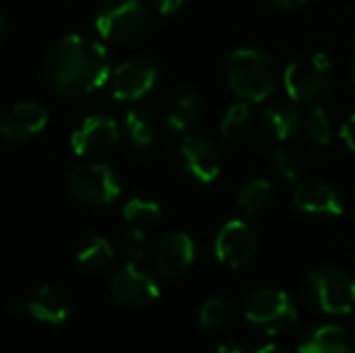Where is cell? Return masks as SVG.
I'll return each mask as SVG.
<instances>
[{
	"instance_id": "3957f363",
	"label": "cell",
	"mask_w": 355,
	"mask_h": 353,
	"mask_svg": "<svg viewBox=\"0 0 355 353\" xmlns=\"http://www.w3.org/2000/svg\"><path fill=\"white\" fill-rule=\"evenodd\" d=\"M333 77L335 67L327 54L304 52L287 64L283 85L293 102H314L329 92Z\"/></svg>"
},
{
	"instance_id": "52a82bcc",
	"label": "cell",
	"mask_w": 355,
	"mask_h": 353,
	"mask_svg": "<svg viewBox=\"0 0 355 353\" xmlns=\"http://www.w3.org/2000/svg\"><path fill=\"white\" fill-rule=\"evenodd\" d=\"M67 185L75 200L94 208L112 204L121 193V183L116 173L110 166L98 162L75 166L69 175Z\"/></svg>"
},
{
	"instance_id": "6da1fadb",
	"label": "cell",
	"mask_w": 355,
	"mask_h": 353,
	"mask_svg": "<svg viewBox=\"0 0 355 353\" xmlns=\"http://www.w3.org/2000/svg\"><path fill=\"white\" fill-rule=\"evenodd\" d=\"M108 50L85 35L69 33L60 37L46 54L44 79L60 96H85L108 83Z\"/></svg>"
},
{
	"instance_id": "d590c367",
	"label": "cell",
	"mask_w": 355,
	"mask_h": 353,
	"mask_svg": "<svg viewBox=\"0 0 355 353\" xmlns=\"http://www.w3.org/2000/svg\"><path fill=\"white\" fill-rule=\"evenodd\" d=\"M0 121H2V114H0Z\"/></svg>"
},
{
	"instance_id": "4dcf8cb0",
	"label": "cell",
	"mask_w": 355,
	"mask_h": 353,
	"mask_svg": "<svg viewBox=\"0 0 355 353\" xmlns=\"http://www.w3.org/2000/svg\"><path fill=\"white\" fill-rule=\"evenodd\" d=\"M272 6H277V8H281V10H291V8H297V6H302L304 2H308V0H268Z\"/></svg>"
},
{
	"instance_id": "5b68a950",
	"label": "cell",
	"mask_w": 355,
	"mask_h": 353,
	"mask_svg": "<svg viewBox=\"0 0 355 353\" xmlns=\"http://www.w3.org/2000/svg\"><path fill=\"white\" fill-rule=\"evenodd\" d=\"M308 289L314 304L335 316H345L355 310V279L341 268H316L308 277Z\"/></svg>"
},
{
	"instance_id": "ffe728a7",
	"label": "cell",
	"mask_w": 355,
	"mask_h": 353,
	"mask_svg": "<svg viewBox=\"0 0 355 353\" xmlns=\"http://www.w3.org/2000/svg\"><path fill=\"white\" fill-rule=\"evenodd\" d=\"M200 114H202V98L196 92H185L173 102L166 117V125L173 131H185L200 119Z\"/></svg>"
},
{
	"instance_id": "9c48e42d",
	"label": "cell",
	"mask_w": 355,
	"mask_h": 353,
	"mask_svg": "<svg viewBox=\"0 0 355 353\" xmlns=\"http://www.w3.org/2000/svg\"><path fill=\"white\" fill-rule=\"evenodd\" d=\"M158 81V67L150 58H129L108 77L110 96L119 102H135L148 96Z\"/></svg>"
},
{
	"instance_id": "8fae6325",
	"label": "cell",
	"mask_w": 355,
	"mask_h": 353,
	"mask_svg": "<svg viewBox=\"0 0 355 353\" xmlns=\"http://www.w3.org/2000/svg\"><path fill=\"white\" fill-rule=\"evenodd\" d=\"M110 291L116 302L131 308H144L160 295L158 281L135 262L125 264L110 277Z\"/></svg>"
},
{
	"instance_id": "7402d4cb",
	"label": "cell",
	"mask_w": 355,
	"mask_h": 353,
	"mask_svg": "<svg viewBox=\"0 0 355 353\" xmlns=\"http://www.w3.org/2000/svg\"><path fill=\"white\" fill-rule=\"evenodd\" d=\"M112 258H114V250H112L110 241L100 235L85 239L77 252V262L87 270H100V268L108 266L112 262Z\"/></svg>"
},
{
	"instance_id": "ac0fdd59",
	"label": "cell",
	"mask_w": 355,
	"mask_h": 353,
	"mask_svg": "<svg viewBox=\"0 0 355 353\" xmlns=\"http://www.w3.org/2000/svg\"><path fill=\"white\" fill-rule=\"evenodd\" d=\"M300 353H354V343L345 329L322 325L308 333L300 345Z\"/></svg>"
},
{
	"instance_id": "7c38bea8",
	"label": "cell",
	"mask_w": 355,
	"mask_h": 353,
	"mask_svg": "<svg viewBox=\"0 0 355 353\" xmlns=\"http://www.w3.org/2000/svg\"><path fill=\"white\" fill-rule=\"evenodd\" d=\"M181 164L191 179L198 183H212L218 179L223 158L214 141L200 135H185L179 144Z\"/></svg>"
},
{
	"instance_id": "5bb4252c",
	"label": "cell",
	"mask_w": 355,
	"mask_h": 353,
	"mask_svg": "<svg viewBox=\"0 0 355 353\" xmlns=\"http://www.w3.org/2000/svg\"><path fill=\"white\" fill-rule=\"evenodd\" d=\"M193 260H196V243L187 233L181 231L166 235L158 243L154 254L156 268L168 279H177L183 273H187Z\"/></svg>"
},
{
	"instance_id": "d6986e66",
	"label": "cell",
	"mask_w": 355,
	"mask_h": 353,
	"mask_svg": "<svg viewBox=\"0 0 355 353\" xmlns=\"http://www.w3.org/2000/svg\"><path fill=\"white\" fill-rule=\"evenodd\" d=\"M256 127V119H254V110L250 102H237L233 104L225 119L220 121V135L227 141H241L245 139Z\"/></svg>"
},
{
	"instance_id": "d6a6232c",
	"label": "cell",
	"mask_w": 355,
	"mask_h": 353,
	"mask_svg": "<svg viewBox=\"0 0 355 353\" xmlns=\"http://www.w3.org/2000/svg\"><path fill=\"white\" fill-rule=\"evenodd\" d=\"M254 353H291L289 350H285V347H281V345H275V343H268V345H264V347H260L258 352Z\"/></svg>"
},
{
	"instance_id": "277c9868",
	"label": "cell",
	"mask_w": 355,
	"mask_h": 353,
	"mask_svg": "<svg viewBox=\"0 0 355 353\" xmlns=\"http://www.w3.org/2000/svg\"><path fill=\"white\" fill-rule=\"evenodd\" d=\"M245 320L264 335H281L297 322L295 302L281 289H260L245 304Z\"/></svg>"
},
{
	"instance_id": "f546056e",
	"label": "cell",
	"mask_w": 355,
	"mask_h": 353,
	"mask_svg": "<svg viewBox=\"0 0 355 353\" xmlns=\"http://www.w3.org/2000/svg\"><path fill=\"white\" fill-rule=\"evenodd\" d=\"M150 2L160 15H175L183 8L185 0H150Z\"/></svg>"
},
{
	"instance_id": "484cf974",
	"label": "cell",
	"mask_w": 355,
	"mask_h": 353,
	"mask_svg": "<svg viewBox=\"0 0 355 353\" xmlns=\"http://www.w3.org/2000/svg\"><path fill=\"white\" fill-rule=\"evenodd\" d=\"M123 216L127 223H131L135 227H146V225H154L162 218V208L154 200L131 198L123 208Z\"/></svg>"
},
{
	"instance_id": "83f0119b",
	"label": "cell",
	"mask_w": 355,
	"mask_h": 353,
	"mask_svg": "<svg viewBox=\"0 0 355 353\" xmlns=\"http://www.w3.org/2000/svg\"><path fill=\"white\" fill-rule=\"evenodd\" d=\"M146 246H148V237L146 233L141 231V227H135L131 231H127L123 237H121V254L129 260V262H137L144 258L146 254Z\"/></svg>"
},
{
	"instance_id": "4fadbf2b",
	"label": "cell",
	"mask_w": 355,
	"mask_h": 353,
	"mask_svg": "<svg viewBox=\"0 0 355 353\" xmlns=\"http://www.w3.org/2000/svg\"><path fill=\"white\" fill-rule=\"evenodd\" d=\"M293 204L300 212L310 216H322V218H335L341 216L345 210L343 196L335 185L320 179H308L300 181L293 191Z\"/></svg>"
},
{
	"instance_id": "836d02e7",
	"label": "cell",
	"mask_w": 355,
	"mask_h": 353,
	"mask_svg": "<svg viewBox=\"0 0 355 353\" xmlns=\"http://www.w3.org/2000/svg\"><path fill=\"white\" fill-rule=\"evenodd\" d=\"M4 35H6V23H4V19H2V15H0V42H2Z\"/></svg>"
},
{
	"instance_id": "cb8c5ba5",
	"label": "cell",
	"mask_w": 355,
	"mask_h": 353,
	"mask_svg": "<svg viewBox=\"0 0 355 353\" xmlns=\"http://www.w3.org/2000/svg\"><path fill=\"white\" fill-rule=\"evenodd\" d=\"M302 129L306 137L316 146H327L333 139V121L324 106H312L304 117Z\"/></svg>"
},
{
	"instance_id": "1f68e13d",
	"label": "cell",
	"mask_w": 355,
	"mask_h": 353,
	"mask_svg": "<svg viewBox=\"0 0 355 353\" xmlns=\"http://www.w3.org/2000/svg\"><path fill=\"white\" fill-rule=\"evenodd\" d=\"M216 353H245V350L239 345V343H235V341H229V343H223Z\"/></svg>"
},
{
	"instance_id": "e575fe53",
	"label": "cell",
	"mask_w": 355,
	"mask_h": 353,
	"mask_svg": "<svg viewBox=\"0 0 355 353\" xmlns=\"http://www.w3.org/2000/svg\"><path fill=\"white\" fill-rule=\"evenodd\" d=\"M352 79H354V83H355V58H354V62H352Z\"/></svg>"
},
{
	"instance_id": "f1b7e54d",
	"label": "cell",
	"mask_w": 355,
	"mask_h": 353,
	"mask_svg": "<svg viewBox=\"0 0 355 353\" xmlns=\"http://www.w3.org/2000/svg\"><path fill=\"white\" fill-rule=\"evenodd\" d=\"M339 137L343 139V144H345L352 152H355V112L354 114H349V117L345 119V123L341 125Z\"/></svg>"
},
{
	"instance_id": "30bf717a",
	"label": "cell",
	"mask_w": 355,
	"mask_h": 353,
	"mask_svg": "<svg viewBox=\"0 0 355 353\" xmlns=\"http://www.w3.org/2000/svg\"><path fill=\"white\" fill-rule=\"evenodd\" d=\"M119 139L121 129L114 119L106 114H92L71 133V148L79 156L98 158L108 154Z\"/></svg>"
},
{
	"instance_id": "7a4b0ae2",
	"label": "cell",
	"mask_w": 355,
	"mask_h": 353,
	"mask_svg": "<svg viewBox=\"0 0 355 353\" xmlns=\"http://www.w3.org/2000/svg\"><path fill=\"white\" fill-rule=\"evenodd\" d=\"M231 92L245 102H262L279 87L281 73L275 58L260 48H237L225 60Z\"/></svg>"
},
{
	"instance_id": "e0dca14e",
	"label": "cell",
	"mask_w": 355,
	"mask_h": 353,
	"mask_svg": "<svg viewBox=\"0 0 355 353\" xmlns=\"http://www.w3.org/2000/svg\"><path fill=\"white\" fill-rule=\"evenodd\" d=\"M304 117L293 102H272L262 112V129L270 139L285 141L302 131Z\"/></svg>"
},
{
	"instance_id": "2e32d148",
	"label": "cell",
	"mask_w": 355,
	"mask_h": 353,
	"mask_svg": "<svg viewBox=\"0 0 355 353\" xmlns=\"http://www.w3.org/2000/svg\"><path fill=\"white\" fill-rule=\"evenodd\" d=\"M25 310L37 322L58 327V325L67 322V318L71 314V304H69V298L60 289H56L52 285H42L40 289L33 291V295L25 304Z\"/></svg>"
},
{
	"instance_id": "d4e9b609",
	"label": "cell",
	"mask_w": 355,
	"mask_h": 353,
	"mask_svg": "<svg viewBox=\"0 0 355 353\" xmlns=\"http://www.w3.org/2000/svg\"><path fill=\"white\" fill-rule=\"evenodd\" d=\"M125 129H127L129 141L137 150L150 148L154 144L156 127H154L152 119L146 112H141V110H129L127 117H125Z\"/></svg>"
},
{
	"instance_id": "ba28073f",
	"label": "cell",
	"mask_w": 355,
	"mask_h": 353,
	"mask_svg": "<svg viewBox=\"0 0 355 353\" xmlns=\"http://www.w3.org/2000/svg\"><path fill=\"white\" fill-rule=\"evenodd\" d=\"M260 248V235L254 225L241 218L227 221L214 239V256L229 268L248 264Z\"/></svg>"
},
{
	"instance_id": "4316f807",
	"label": "cell",
	"mask_w": 355,
	"mask_h": 353,
	"mask_svg": "<svg viewBox=\"0 0 355 353\" xmlns=\"http://www.w3.org/2000/svg\"><path fill=\"white\" fill-rule=\"evenodd\" d=\"M272 162L277 166V171L281 173L283 179L287 181H300L302 173H304V162H302V156L291 150V148H279L275 150V156H272Z\"/></svg>"
},
{
	"instance_id": "603a6c76",
	"label": "cell",
	"mask_w": 355,
	"mask_h": 353,
	"mask_svg": "<svg viewBox=\"0 0 355 353\" xmlns=\"http://www.w3.org/2000/svg\"><path fill=\"white\" fill-rule=\"evenodd\" d=\"M270 198H272L270 181H266V179H252L237 193V204L241 206L243 212L258 214V212H262L270 204Z\"/></svg>"
},
{
	"instance_id": "44dd1931",
	"label": "cell",
	"mask_w": 355,
	"mask_h": 353,
	"mask_svg": "<svg viewBox=\"0 0 355 353\" xmlns=\"http://www.w3.org/2000/svg\"><path fill=\"white\" fill-rule=\"evenodd\" d=\"M235 310H237L235 302L229 295L210 298L200 308V325L210 331L223 329L231 322V318L235 316Z\"/></svg>"
},
{
	"instance_id": "9a60e30c",
	"label": "cell",
	"mask_w": 355,
	"mask_h": 353,
	"mask_svg": "<svg viewBox=\"0 0 355 353\" xmlns=\"http://www.w3.org/2000/svg\"><path fill=\"white\" fill-rule=\"evenodd\" d=\"M48 125V110L35 102H21L12 106L0 121V133L6 139L27 141L44 131Z\"/></svg>"
},
{
	"instance_id": "8992f818",
	"label": "cell",
	"mask_w": 355,
	"mask_h": 353,
	"mask_svg": "<svg viewBox=\"0 0 355 353\" xmlns=\"http://www.w3.org/2000/svg\"><path fill=\"white\" fill-rule=\"evenodd\" d=\"M148 19L150 12L141 0H110L96 12V29L102 40L123 44L139 35Z\"/></svg>"
}]
</instances>
